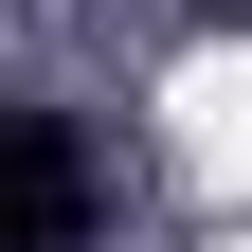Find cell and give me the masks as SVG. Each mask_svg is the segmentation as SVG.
Listing matches in <instances>:
<instances>
[{"label": "cell", "mask_w": 252, "mask_h": 252, "mask_svg": "<svg viewBox=\"0 0 252 252\" xmlns=\"http://www.w3.org/2000/svg\"><path fill=\"white\" fill-rule=\"evenodd\" d=\"M90 198H108V162H90L54 108H0V252H72Z\"/></svg>", "instance_id": "1"}]
</instances>
